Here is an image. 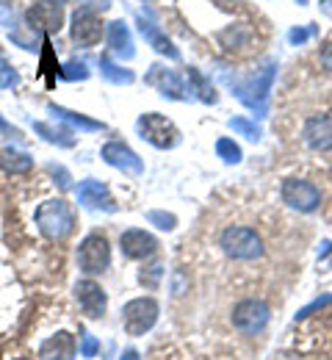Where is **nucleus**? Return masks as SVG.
Here are the masks:
<instances>
[{
  "mask_svg": "<svg viewBox=\"0 0 332 360\" xmlns=\"http://www.w3.org/2000/svg\"><path fill=\"white\" fill-rule=\"evenodd\" d=\"M274 75H277V61L266 58L246 78H227V84H230L233 94L246 108L258 111V117H266V100H269V91H272V84H274Z\"/></svg>",
  "mask_w": 332,
  "mask_h": 360,
  "instance_id": "nucleus-1",
  "label": "nucleus"
},
{
  "mask_svg": "<svg viewBox=\"0 0 332 360\" xmlns=\"http://www.w3.org/2000/svg\"><path fill=\"white\" fill-rule=\"evenodd\" d=\"M34 222L39 227V233L50 238V241H64L72 227H75V211L69 208L67 200L55 197V200H45L36 211H34Z\"/></svg>",
  "mask_w": 332,
  "mask_h": 360,
  "instance_id": "nucleus-2",
  "label": "nucleus"
},
{
  "mask_svg": "<svg viewBox=\"0 0 332 360\" xmlns=\"http://www.w3.org/2000/svg\"><path fill=\"white\" fill-rule=\"evenodd\" d=\"M219 247L225 250L227 258L233 261H255L263 255V241L252 227L230 225L222 230L219 236Z\"/></svg>",
  "mask_w": 332,
  "mask_h": 360,
  "instance_id": "nucleus-3",
  "label": "nucleus"
},
{
  "mask_svg": "<svg viewBox=\"0 0 332 360\" xmlns=\"http://www.w3.org/2000/svg\"><path fill=\"white\" fill-rule=\"evenodd\" d=\"M136 128H139V136H142L144 141L152 144V147H158V150H172L180 141V131L175 128V122L169 117L158 114V111L142 114L139 122H136Z\"/></svg>",
  "mask_w": 332,
  "mask_h": 360,
  "instance_id": "nucleus-4",
  "label": "nucleus"
},
{
  "mask_svg": "<svg viewBox=\"0 0 332 360\" xmlns=\"http://www.w3.org/2000/svg\"><path fill=\"white\" fill-rule=\"evenodd\" d=\"M158 314H161V308L152 297H136L122 308V327H125L128 335L139 338V335L150 333L155 327Z\"/></svg>",
  "mask_w": 332,
  "mask_h": 360,
  "instance_id": "nucleus-5",
  "label": "nucleus"
},
{
  "mask_svg": "<svg viewBox=\"0 0 332 360\" xmlns=\"http://www.w3.org/2000/svg\"><path fill=\"white\" fill-rule=\"evenodd\" d=\"M269 319H272V311L263 300H241L233 314H230V321L241 335H258L269 327Z\"/></svg>",
  "mask_w": 332,
  "mask_h": 360,
  "instance_id": "nucleus-6",
  "label": "nucleus"
},
{
  "mask_svg": "<svg viewBox=\"0 0 332 360\" xmlns=\"http://www.w3.org/2000/svg\"><path fill=\"white\" fill-rule=\"evenodd\" d=\"M78 266L84 274H102L111 266V247L102 233H89L78 247Z\"/></svg>",
  "mask_w": 332,
  "mask_h": 360,
  "instance_id": "nucleus-7",
  "label": "nucleus"
},
{
  "mask_svg": "<svg viewBox=\"0 0 332 360\" xmlns=\"http://www.w3.org/2000/svg\"><path fill=\"white\" fill-rule=\"evenodd\" d=\"M280 197H283V202L288 208H293L299 214H313L321 205V191L310 180L285 178L283 188H280Z\"/></svg>",
  "mask_w": 332,
  "mask_h": 360,
  "instance_id": "nucleus-8",
  "label": "nucleus"
},
{
  "mask_svg": "<svg viewBox=\"0 0 332 360\" xmlns=\"http://www.w3.org/2000/svg\"><path fill=\"white\" fill-rule=\"evenodd\" d=\"M144 84L152 86L155 91H161V94L169 97V100H191V97H194L189 84H186L175 70H169V67H164V64H152L150 72L144 75Z\"/></svg>",
  "mask_w": 332,
  "mask_h": 360,
  "instance_id": "nucleus-9",
  "label": "nucleus"
},
{
  "mask_svg": "<svg viewBox=\"0 0 332 360\" xmlns=\"http://www.w3.org/2000/svg\"><path fill=\"white\" fill-rule=\"evenodd\" d=\"M69 22H72V28H69L72 42L78 47L100 45V39H102V34H105V25H102V20L97 17L92 8H78Z\"/></svg>",
  "mask_w": 332,
  "mask_h": 360,
  "instance_id": "nucleus-10",
  "label": "nucleus"
},
{
  "mask_svg": "<svg viewBox=\"0 0 332 360\" xmlns=\"http://www.w3.org/2000/svg\"><path fill=\"white\" fill-rule=\"evenodd\" d=\"M100 158L114 167V169H122L125 175H144V161L125 144V141H105L102 150H100Z\"/></svg>",
  "mask_w": 332,
  "mask_h": 360,
  "instance_id": "nucleus-11",
  "label": "nucleus"
},
{
  "mask_svg": "<svg viewBox=\"0 0 332 360\" xmlns=\"http://www.w3.org/2000/svg\"><path fill=\"white\" fill-rule=\"evenodd\" d=\"M75 300H78V308L84 311L86 319H102L105 308H108V294L105 288L95 283V280H78L75 283Z\"/></svg>",
  "mask_w": 332,
  "mask_h": 360,
  "instance_id": "nucleus-12",
  "label": "nucleus"
},
{
  "mask_svg": "<svg viewBox=\"0 0 332 360\" xmlns=\"http://www.w3.org/2000/svg\"><path fill=\"white\" fill-rule=\"evenodd\" d=\"M119 247L128 258L133 261H144V258H152L158 252V238L152 233H147L142 227H131L119 236Z\"/></svg>",
  "mask_w": 332,
  "mask_h": 360,
  "instance_id": "nucleus-13",
  "label": "nucleus"
},
{
  "mask_svg": "<svg viewBox=\"0 0 332 360\" xmlns=\"http://www.w3.org/2000/svg\"><path fill=\"white\" fill-rule=\"evenodd\" d=\"M75 194H78V202L84 208H100V211H108V214L117 211V202H114L108 186L100 183V180H84V183H78Z\"/></svg>",
  "mask_w": 332,
  "mask_h": 360,
  "instance_id": "nucleus-14",
  "label": "nucleus"
},
{
  "mask_svg": "<svg viewBox=\"0 0 332 360\" xmlns=\"http://www.w3.org/2000/svg\"><path fill=\"white\" fill-rule=\"evenodd\" d=\"M302 139L310 150H332V117L330 114H313L305 128H302Z\"/></svg>",
  "mask_w": 332,
  "mask_h": 360,
  "instance_id": "nucleus-15",
  "label": "nucleus"
},
{
  "mask_svg": "<svg viewBox=\"0 0 332 360\" xmlns=\"http://www.w3.org/2000/svg\"><path fill=\"white\" fill-rule=\"evenodd\" d=\"M136 22H139V34L144 37V42L152 47L155 53H161V56H166V58H172V61H178L180 58V50L175 47V42L150 20V17H144V14H139L136 17Z\"/></svg>",
  "mask_w": 332,
  "mask_h": 360,
  "instance_id": "nucleus-16",
  "label": "nucleus"
},
{
  "mask_svg": "<svg viewBox=\"0 0 332 360\" xmlns=\"http://www.w3.org/2000/svg\"><path fill=\"white\" fill-rule=\"evenodd\" d=\"M78 347H75V335L61 330L55 335H50L48 341H42L39 347V360H75Z\"/></svg>",
  "mask_w": 332,
  "mask_h": 360,
  "instance_id": "nucleus-17",
  "label": "nucleus"
},
{
  "mask_svg": "<svg viewBox=\"0 0 332 360\" xmlns=\"http://www.w3.org/2000/svg\"><path fill=\"white\" fill-rule=\"evenodd\" d=\"M105 39H108V47H111V50H114L119 58L131 61V58L136 56V45H133V37H131V28H128V22H122V20H114V22H108Z\"/></svg>",
  "mask_w": 332,
  "mask_h": 360,
  "instance_id": "nucleus-18",
  "label": "nucleus"
},
{
  "mask_svg": "<svg viewBox=\"0 0 332 360\" xmlns=\"http://www.w3.org/2000/svg\"><path fill=\"white\" fill-rule=\"evenodd\" d=\"M48 111L55 120H61V122H67V125H72V128H78V131H105V122L89 120V117H84V114H78V111H69V108H64V105L48 103Z\"/></svg>",
  "mask_w": 332,
  "mask_h": 360,
  "instance_id": "nucleus-19",
  "label": "nucleus"
},
{
  "mask_svg": "<svg viewBox=\"0 0 332 360\" xmlns=\"http://www.w3.org/2000/svg\"><path fill=\"white\" fill-rule=\"evenodd\" d=\"M28 20H31V28L36 31H58L61 28V11L55 6H48V3H39L36 8L28 11Z\"/></svg>",
  "mask_w": 332,
  "mask_h": 360,
  "instance_id": "nucleus-20",
  "label": "nucleus"
},
{
  "mask_svg": "<svg viewBox=\"0 0 332 360\" xmlns=\"http://www.w3.org/2000/svg\"><path fill=\"white\" fill-rule=\"evenodd\" d=\"M0 167H3L6 172H11V175H25V172H31L34 158H31L28 153H22V150L3 147V150H0Z\"/></svg>",
  "mask_w": 332,
  "mask_h": 360,
  "instance_id": "nucleus-21",
  "label": "nucleus"
},
{
  "mask_svg": "<svg viewBox=\"0 0 332 360\" xmlns=\"http://www.w3.org/2000/svg\"><path fill=\"white\" fill-rule=\"evenodd\" d=\"M34 131L42 136L45 141L55 144V147H75V141H78L69 128H53L48 122H34Z\"/></svg>",
  "mask_w": 332,
  "mask_h": 360,
  "instance_id": "nucleus-22",
  "label": "nucleus"
},
{
  "mask_svg": "<svg viewBox=\"0 0 332 360\" xmlns=\"http://www.w3.org/2000/svg\"><path fill=\"white\" fill-rule=\"evenodd\" d=\"M100 75H102L108 84H114V86H131V84L136 81V75H133L131 70L114 64L111 58H100Z\"/></svg>",
  "mask_w": 332,
  "mask_h": 360,
  "instance_id": "nucleus-23",
  "label": "nucleus"
},
{
  "mask_svg": "<svg viewBox=\"0 0 332 360\" xmlns=\"http://www.w3.org/2000/svg\"><path fill=\"white\" fill-rule=\"evenodd\" d=\"M189 86L191 91H197V97L202 100V103H208V105H213L216 100H219V94H216V89L211 86V81L197 70V67H189Z\"/></svg>",
  "mask_w": 332,
  "mask_h": 360,
  "instance_id": "nucleus-24",
  "label": "nucleus"
},
{
  "mask_svg": "<svg viewBox=\"0 0 332 360\" xmlns=\"http://www.w3.org/2000/svg\"><path fill=\"white\" fill-rule=\"evenodd\" d=\"M58 75H61L64 81H86V78L92 75V70H89V64H86L84 58H69V61L61 64Z\"/></svg>",
  "mask_w": 332,
  "mask_h": 360,
  "instance_id": "nucleus-25",
  "label": "nucleus"
},
{
  "mask_svg": "<svg viewBox=\"0 0 332 360\" xmlns=\"http://www.w3.org/2000/svg\"><path fill=\"white\" fill-rule=\"evenodd\" d=\"M216 155L225 161V164H241V158H244V153H241V147H238L233 139H219L216 141Z\"/></svg>",
  "mask_w": 332,
  "mask_h": 360,
  "instance_id": "nucleus-26",
  "label": "nucleus"
},
{
  "mask_svg": "<svg viewBox=\"0 0 332 360\" xmlns=\"http://www.w3.org/2000/svg\"><path fill=\"white\" fill-rule=\"evenodd\" d=\"M227 125H230V131L246 136L249 141H260V125H255V122H252V120H246V117H233Z\"/></svg>",
  "mask_w": 332,
  "mask_h": 360,
  "instance_id": "nucleus-27",
  "label": "nucleus"
},
{
  "mask_svg": "<svg viewBox=\"0 0 332 360\" xmlns=\"http://www.w3.org/2000/svg\"><path fill=\"white\" fill-rule=\"evenodd\" d=\"M20 84V72L14 70V64L0 53V89H14Z\"/></svg>",
  "mask_w": 332,
  "mask_h": 360,
  "instance_id": "nucleus-28",
  "label": "nucleus"
},
{
  "mask_svg": "<svg viewBox=\"0 0 332 360\" xmlns=\"http://www.w3.org/2000/svg\"><path fill=\"white\" fill-rule=\"evenodd\" d=\"M150 225H155L158 230H175L178 227V217L175 214H166V211H147V217H144Z\"/></svg>",
  "mask_w": 332,
  "mask_h": 360,
  "instance_id": "nucleus-29",
  "label": "nucleus"
},
{
  "mask_svg": "<svg viewBox=\"0 0 332 360\" xmlns=\"http://www.w3.org/2000/svg\"><path fill=\"white\" fill-rule=\"evenodd\" d=\"M161 277H164V266L161 264H152V266H147V269H142V274H139V283H142L144 288H158V283H161Z\"/></svg>",
  "mask_w": 332,
  "mask_h": 360,
  "instance_id": "nucleus-30",
  "label": "nucleus"
},
{
  "mask_svg": "<svg viewBox=\"0 0 332 360\" xmlns=\"http://www.w3.org/2000/svg\"><path fill=\"white\" fill-rule=\"evenodd\" d=\"M97 352H100V341H97L92 333H81V355L84 358H95Z\"/></svg>",
  "mask_w": 332,
  "mask_h": 360,
  "instance_id": "nucleus-31",
  "label": "nucleus"
},
{
  "mask_svg": "<svg viewBox=\"0 0 332 360\" xmlns=\"http://www.w3.org/2000/svg\"><path fill=\"white\" fill-rule=\"evenodd\" d=\"M327 305H332V294H327V297H319V300H313L307 308H302V311L293 316V319H296V321H302V319H307L310 314H316V311H321V308H327Z\"/></svg>",
  "mask_w": 332,
  "mask_h": 360,
  "instance_id": "nucleus-32",
  "label": "nucleus"
},
{
  "mask_svg": "<svg viewBox=\"0 0 332 360\" xmlns=\"http://www.w3.org/2000/svg\"><path fill=\"white\" fill-rule=\"evenodd\" d=\"M48 172L50 175H53V178H58V188H61V191H67V188H72V183H69V172H67V169H64V167H58V164H50L48 167Z\"/></svg>",
  "mask_w": 332,
  "mask_h": 360,
  "instance_id": "nucleus-33",
  "label": "nucleus"
},
{
  "mask_svg": "<svg viewBox=\"0 0 332 360\" xmlns=\"http://www.w3.org/2000/svg\"><path fill=\"white\" fill-rule=\"evenodd\" d=\"M313 34H316L313 25H310V28H293V31H288V42H291V45H302V42H307Z\"/></svg>",
  "mask_w": 332,
  "mask_h": 360,
  "instance_id": "nucleus-34",
  "label": "nucleus"
},
{
  "mask_svg": "<svg viewBox=\"0 0 332 360\" xmlns=\"http://www.w3.org/2000/svg\"><path fill=\"white\" fill-rule=\"evenodd\" d=\"M0 25L14 28V6L8 0H0Z\"/></svg>",
  "mask_w": 332,
  "mask_h": 360,
  "instance_id": "nucleus-35",
  "label": "nucleus"
},
{
  "mask_svg": "<svg viewBox=\"0 0 332 360\" xmlns=\"http://www.w3.org/2000/svg\"><path fill=\"white\" fill-rule=\"evenodd\" d=\"M319 58H321V67L327 70V72H332V42L330 45L321 47V53H319Z\"/></svg>",
  "mask_w": 332,
  "mask_h": 360,
  "instance_id": "nucleus-36",
  "label": "nucleus"
},
{
  "mask_svg": "<svg viewBox=\"0 0 332 360\" xmlns=\"http://www.w3.org/2000/svg\"><path fill=\"white\" fill-rule=\"evenodd\" d=\"M0 134H6V136H20V131L11 125V122H6L3 117H0Z\"/></svg>",
  "mask_w": 332,
  "mask_h": 360,
  "instance_id": "nucleus-37",
  "label": "nucleus"
},
{
  "mask_svg": "<svg viewBox=\"0 0 332 360\" xmlns=\"http://www.w3.org/2000/svg\"><path fill=\"white\" fill-rule=\"evenodd\" d=\"M183 291H186V288H183V274H180V271H175V288H172V294H175V297H180Z\"/></svg>",
  "mask_w": 332,
  "mask_h": 360,
  "instance_id": "nucleus-38",
  "label": "nucleus"
},
{
  "mask_svg": "<svg viewBox=\"0 0 332 360\" xmlns=\"http://www.w3.org/2000/svg\"><path fill=\"white\" fill-rule=\"evenodd\" d=\"M119 360H142V355H139L136 349H125V352H122V358H119Z\"/></svg>",
  "mask_w": 332,
  "mask_h": 360,
  "instance_id": "nucleus-39",
  "label": "nucleus"
},
{
  "mask_svg": "<svg viewBox=\"0 0 332 360\" xmlns=\"http://www.w3.org/2000/svg\"><path fill=\"white\" fill-rule=\"evenodd\" d=\"M319 6H321V14L324 17H332V0H321Z\"/></svg>",
  "mask_w": 332,
  "mask_h": 360,
  "instance_id": "nucleus-40",
  "label": "nucleus"
},
{
  "mask_svg": "<svg viewBox=\"0 0 332 360\" xmlns=\"http://www.w3.org/2000/svg\"><path fill=\"white\" fill-rule=\"evenodd\" d=\"M42 3H48V6H55V8H61L67 0H42Z\"/></svg>",
  "mask_w": 332,
  "mask_h": 360,
  "instance_id": "nucleus-41",
  "label": "nucleus"
},
{
  "mask_svg": "<svg viewBox=\"0 0 332 360\" xmlns=\"http://www.w3.org/2000/svg\"><path fill=\"white\" fill-rule=\"evenodd\" d=\"M296 3H299V6H307V0H296Z\"/></svg>",
  "mask_w": 332,
  "mask_h": 360,
  "instance_id": "nucleus-42",
  "label": "nucleus"
},
{
  "mask_svg": "<svg viewBox=\"0 0 332 360\" xmlns=\"http://www.w3.org/2000/svg\"><path fill=\"white\" fill-rule=\"evenodd\" d=\"M17 360H31V358H17Z\"/></svg>",
  "mask_w": 332,
  "mask_h": 360,
  "instance_id": "nucleus-43",
  "label": "nucleus"
},
{
  "mask_svg": "<svg viewBox=\"0 0 332 360\" xmlns=\"http://www.w3.org/2000/svg\"><path fill=\"white\" fill-rule=\"evenodd\" d=\"M144 3H150V0H144Z\"/></svg>",
  "mask_w": 332,
  "mask_h": 360,
  "instance_id": "nucleus-44",
  "label": "nucleus"
}]
</instances>
